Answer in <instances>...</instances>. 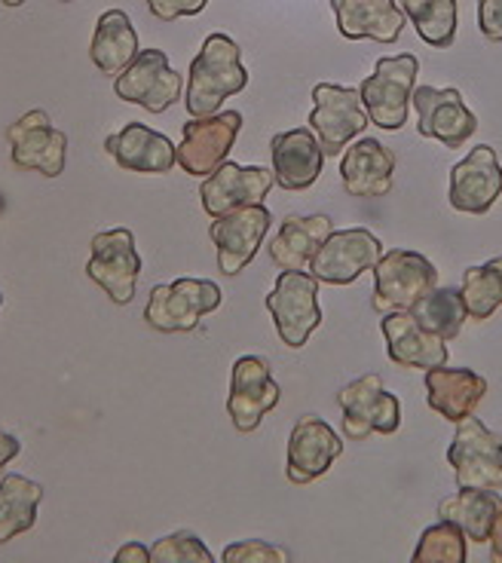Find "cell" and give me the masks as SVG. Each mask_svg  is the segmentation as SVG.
<instances>
[{"label":"cell","instance_id":"1","mask_svg":"<svg viewBox=\"0 0 502 563\" xmlns=\"http://www.w3.org/2000/svg\"><path fill=\"white\" fill-rule=\"evenodd\" d=\"M249 86V70L239 62L237 41L215 31L206 37L199 56L190 62V77H187V113L203 120L221 111L223 99L237 96Z\"/></svg>","mask_w":502,"mask_h":563},{"label":"cell","instance_id":"2","mask_svg":"<svg viewBox=\"0 0 502 563\" xmlns=\"http://www.w3.org/2000/svg\"><path fill=\"white\" fill-rule=\"evenodd\" d=\"M419 62L411 53L402 56H383L374 65V74H368L359 86L368 120L386 132H399L407 123L411 96L417 89Z\"/></svg>","mask_w":502,"mask_h":563},{"label":"cell","instance_id":"3","mask_svg":"<svg viewBox=\"0 0 502 563\" xmlns=\"http://www.w3.org/2000/svg\"><path fill=\"white\" fill-rule=\"evenodd\" d=\"M438 285V269L429 257L411 249H392L374 264V297L371 307L380 316L411 312Z\"/></svg>","mask_w":502,"mask_h":563},{"label":"cell","instance_id":"4","mask_svg":"<svg viewBox=\"0 0 502 563\" xmlns=\"http://www.w3.org/2000/svg\"><path fill=\"white\" fill-rule=\"evenodd\" d=\"M276 334L288 350H304L309 334L321 324L319 279L307 269H282L273 291L266 295Z\"/></svg>","mask_w":502,"mask_h":563},{"label":"cell","instance_id":"5","mask_svg":"<svg viewBox=\"0 0 502 563\" xmlns=\"http://www.w3.org/2000/svg\"><path fill=\"white\" fill-rule=\"evenodd\" d=\"M221 307V288L211 279H184L168 282L151 288L144 322L160 334H178V331H196L203 316H209Z\"/></svg>","mask_w":502,"mask_h":563},{"label":"cell","instance_id":"6","mask_svg":"<svg viewBox=\"0 0 502 563\" xmlns=\"http://www.w3.org/2000/svg\"><path fill=\"white\" fill-rule=\"evenodd\" d=\"M447 465L454 468L457 487L502 490V438L490 432L478 417L457 422L454 441L447 448Z\"/></svg>","mask_w":502,"mask_h":563},{"label":"cell","instance_id":"7","mask_svg":"<svg viewBox=\"0 0 502 563\" xmlns=\"http://www.w3.org/2000/svg\"><path fill=\"white\" fill-rule=\"evenodd\" d=\"M343 408V435L349 441H364L376 435H395L402 426V401L386 393L380 374H364L337 393Z\"/></svg>","mask_w":502,"mask_h":563},{"label":"cell","instance_id":"8","mask_svg":"<svg viewBox=\"0 0 502 563\" xmlns=\"http://www.w3.org/2000/svg\"><path fill=\"white\" fill-rule=\"evenodd\" d=\"M368 126L362 96L352 86L319 84L313 89V113L309 129L316 132L325 156H340L349 147V141L362 135Z\"/></svg>","mask_w":502,"mask_h":563},{"label":"cell","instance_id":"9","mask_svg":"<svg viewBox=\"0 0 502 563\" xmlns=\"http://www.w3.org/2000/svg\"><path fill=\"white\" fill-rule=\"evenodd\" d=\"M86 276L105 288L113 303H132L141 276V254L135 249V233L126 227H113L92 236V257L86 264Z\"/></svg>","mask_w":502,"mask_h":563},{"label":"cell","instance_id":"10","mask_svg":"<svg viewBox=\"0 0 502 563\" xmlns=\"http://www.w3.org/2000/svg\"><path fill=\"white\" fill-rule=\"evenodd\" d=\"M184 80L178 70L168 68V58L163 49H141L135 62L113 77L117 99L139 104L144 111L163 113L175 101L182 99Z\"/></svg>","mask_w":502,"mask_h":563},{"label":"cell","instance_id":"11","mask_svg":"<svg viewBox=\"0 0 502 563\" xmlns=\"http://www.w3.org/2000/svg\"><path fill=\"white\" fill-rule=\"evenodd\" d=\"M13 147V166L25 172H41L43 178H58L68 163V139L53 126L46 111H29L7 129Z\"/></svg>","mask_w":502,"mask_h":563},{"label":"cell","instance_id":"12","mask_svg":"<svg viewBox=\"0 0 502 563\" xmlns=\"http://www.w3.org/2000/svg\"><path fill=\"white\" fill-rule=\"evenodd\" d=\"M239 129H242L239 111H218L215 117H203V120L190 117L182 129L178 166L194 178H209L221 163H227Z\"/></svg>","mask_w":502,"mask_h":563},{"label":"cell","instance_id":"13","mask_svg":"<svg viewBox=\"0 0 502 563\" xmlns=\"http://www.w3.org/2000/svg\"><path fill=\"white\" fill-rule=\"evenodd\" d=\"M380 257H383V242L368 227L335 230L309 261V273L325 285H352L364 269H374Z\"/></svg>","mask_w":502,"mask_h":563},{"label":"cell","instance_id":"14","mask_svg":"<svg viewBox=\"0 0 502 563\" xmlns=\"http://www.w3.org/2000/svg\"><path fill=\"white\" fill-rule=\"evenodd\" d=\"M282 389L270 362L261 355H242L230 374V393H227V410L239 432H254L270 410L280 405Z\"/></svg>","mask_w":502,"mask_h":563},{"label":"cell","instance_id":"15","mask_svg":"<svg viewBox=\"0 0 502 563\" xmlns=\"http://www.w3.org/2000/svg\"><path fill=\"white\" fill-rule=\"evenodd\" d=\"M411 101L417 108L419 135L441 141L447 151L462 147L478 132V117L466 108L460 89H454V86L435 89V86L423 84L414 89Z\"/></svg>","mask_w":502,"mask_h":563},{"label":"cell","instance_id":"16","mask_svg":"<svg viewBox=\"0 0 502 563\" xmlns=\"http://www.w3.org/2000/svg\"><path fill=\"white\" fill-rule=\"evenodd\" d=\"M276 184L273 169L264 166H239V163H221L211 172L209 178H203L199 199L209 218H223L249 206H261L270 187Z\"/></svg>","mask_w":502,"mask_h":563},{"label":"cell","instance_id":"17","mask_svg":"<svg viewBox=\"0 0 502 563\" xmlns=\"http://www.w3.org/2000/svg\"><path fill=\"white\" fill-rule=\"evenodd\" d=\"M502 197V163L490 144H478L472 154L450 169L447 202L466 214H488Z\"/></svg>","mask_w":502,"mask_h":563},{"label":"cell","instance_id":"18","mask_svg":"<svg viewBox=\"0 0 502 563\" xmlns=\"http://www.w3.org/2000/svg\"><path fill=\"white\" fill-rule=\"evenodd\" d=\"M270 227H273V214L270 209H264V202L215 218L209 236L218 249V269L223 276H239L249 267L264 236L270 233Z\"/></svg>","mask_w":502,"mask_h":563},{"label":"cell","instance_id":"19","mask_svg":"<svg viewBox=\"0 0 502 563\" xmlns=\"http://www.w3.org/2000/svg\"><path fill=\"white\" fill-rule=\"evenodd\" d=\"M340 453H343V441L328 422L319 417H301L288 438V465H285L288 481L301 487L313 484L335 465Z\"/></svg>","mask_w":502,"mask_h":563},{"label":"cell","instance_id":"20","mask_svg":"<svg viewBox=\"0 0 502 563\" xmlns=\"http://www.w3.org/2000/svg\"><path fill=\"white\" fill-rule=\"evenodd\" d=\"M105 151L126 172L139 175H168L178 163V147L156 129L144 123H126L120 132L105 139Z\"/></svg>","mask_w":502,"mask_h":563},{"label":"cell","instance_id":"21","mask_svg":"<svg viewBox=\"0 0 502 563\" xmlns=\"http://www.w3.org/2000/svg\"><path fill=\"white\" fill-rule=\"evenodd\" d=\"M380 331L386 338V352L395 365L429 371V367L447 365V358H450L447 340L433 334L429 328H423L414 312H386L380 322Z\"/></svg>","mask_w":502,"mask_h":563},{"label":"cell","instance_id":"22","mask_svg":"<svg viewBox=\"0 0 502 563\" xmlns=\"http://www.w3.org/2000/svg\"><path fill=\"white\" fill-rule=\"evenodd\" d=\"M273 178L282 190H307L319 181L325 166V151L313 129H288L270 141Z\"/></svg>","mask_w":502,"mask_h":563},{"label":"cell","instance_id":"23","mask_svg":"<svg viewBox=\"0 0 502 563\" xmlns=\"http://www.w3.org/2000/svg\"><path fill=\"white\" fill-rule=\"evenodd\" d=\"M331 10L347 41L395 43L405 31V10L395 0H331Z\"/></svg>","mask_w":502,"mask_h":563},{"label":"cell","instance_id":"24","mask_svg":"<svg viewBox=\"0 0 502 563\" xmlns=\"http://www.w3.org/2000/svg\"><path fill=\"white\" fill-rule=\"evenodd\" d=\"M488 395V380L469 367H429L426 371V401L447 422L472 417Z\"/></svg>","mask_w":502,"mask_h":563},{"label":"cell","instance_id":"25","mask_svg":"<svg viewBox=\"0 0 502 563\" xmlns=\"http://www.w3.org/2000/svg\"><path fill=\"white\" fill-rule=\"evenodd\" d=\"M392 175H395V154L376 139H359L356 144H349L340 163V178L349 197H386L392 190Z\"/></svg>","mask_w":502,"mask_h":563},{"label":"cell","instance_id":"26","mask_svg":"<svg viewBox=\"0 0 502 563\" xmlns=\"http://www.w3.org/2000/svg\"><path fill=\"white\" fill-rule=\"evenodd\" d=\"M335 233V221L328 214H288L270 242V257L280 269H309L319 245Z\"/></svg>","mask_w":502,"mask_h":563},{"label":"cell","instance_id":"27","mask_svg":"<svg viewBox=\"0 0 502 563\" xmlns=\"http://www.w3.org/2000/svg\"><path fill=\"white\" fill-rule=\"evenodd\" d=\"M139 34L132 29V19L123 10H108L98 19L96 34L89 43V56L105 77L123 74L139 56Z\"/></svg>","mask_w":502,"mask_h":563},{"label":"cell","instance_id":"28","mask_svg":"<svg viewBox=\"0 0 502 563\" xmlns=\"http://www.w3.org/2000/svg\"><path fill=\"white\" fill-rule=\"evenodd\" d=\"M502 496L500 490H478V487H462L454 496L438 503V518L460 527L466 539L472 542H488L493 521L500 515Z\"/></svg>","mask_w":502,"mask_h":563},{"label":"cell","instance_id":"29","mask_svg":"<svg viewBox=\"0 0 502 563\" xmlns=\"http://www.w3.org/2000/svg\"><path fill=\"white\" fill-rule=\"evenodd\" d=\"M43 487L25 475H7L0 481V545L15 536L29 533L37 523Z\"/></svg>","mask_w":502,"mask_h":563},{"label":"cell","instance_id":"30","mask_svg":"<svg viewBox=\"0 0 502 563\" xmlns=\"http://www.w3.org/2000/svg\"><path fill=\"white\" fill-rule=\"evenodd\" d=\"M419 41L433 49H450L457 41V0H402Z\"/></svg>","mask_w":502,"mask_h":563},{"label":"cell","instance_id":"31","mask_svg":"<svg viewBox=\"0 0 502 563\" xmlns=\"http://www.w3.org/2000/svg\"><path fill=\"white\" fill-rule=\"evenodd\" d=\"M462 303L472 322H484L502 307V257L462 273Z\"/></svg>","mask_w":502,"mask_h":563},{"label":"cell","instance_id":"32","mask_svg":"<svg viewBox=\"0 0 502 563\" xmlns=\"http://www.w3.org/2000/svg\"><path fill=\"white\" fill-rule=\"evenodd\" d=\"M411 312L417 316V322L423 328H429L433 334H438L447 343L460 334L462 322L469 319L460 288H438V285Z\"/></svg>","mask_w":502,"mask_h":563},{"label":"cell","instance_id":"33","mask_svg":"<svg viewBox=\"0 0 502 563\" xmlns=\"http://www.w3.org/2000/svg\"><path fill=\"white\" fill-rule=\"evenodd\" d=\"M414 563H466V533L450 521L426 527L414 549Z\"/></svg>","mask_w":502,"mask_h":563},{"label":"cell","instance_id":"34","mask_svg":"<svg viewBox=\"0 0 502 563\" xmlns=\"http://www.w3.org/2000/svg\"><path fill=\"white\" fill-rule=\"evenodd\" d=\"M151 561L160 563H211V551L203 545V539H196L194 533H187V530H178V533L166 536V539H160L154 549H151Z\"/></svg>","mask_w":502,"mask_h":563},{"label":"cell","instance_id":"35","mask_svg":"<svg viewBox=\"0 0 502 563\" xmlns=\"http://www.w3.org/2000/svg\"><path fill=\"white\" fill-rule=\"evenodd\" d=\"M223 561L230 563H285L288 551L266 545L261 539H245V542H233L223 549Z\"/></svg>","mask_w":502,"mask_h":563},{"label":"cell","instance_id":"36","mask_svg":"<svg viewBox=\"0 0 502 563\" xmlns=\"http://www.w3.org/2000/svg\"><path fill=\"white\" fill-rule=\"evenodd\" d=\"M148 7L160 22H175L184 15L203 13L209 7V0H148Z\"/></svg>","mask_w":502,"mask_h":563},{"label":"cell","instance_id":"37","mask_svg":"<svg viewBox=\"0 0 502 563\" xmlns=\"http://www.w3.org/2000/svg\"><path fill=\"white\" fill-rule=\"evenodd\" d=\"M478 29L490 43H502V0H478Z\"/></svg>","mask_w":502,"mask_h":563},{"label":"cell","instance_id":"38","mask_svg":"<svg viewBox=\"0 0 502 563\" xmlns=\"http://www.w3.org/2000/svg\"><path fill=\"white\" fill-rule=\"evenodd\" d=\"M19 451H22V441L13 432L0 429V475H3L7 463H13L15 456H19Z\"/></svg>","mask_w":502,"mask_h":563},{"label":"cell","instance_id":"39","mask_svg":"<svg viewBox=\"0 0 502 563\" xmlns=\"http://www.w3.org/2000/svg\"><path fill=\"white\" fill-rule=\"evenodd\" d=\"M151 561V549L141 542H126L123 549L113 554V563H148Z\"/></svg>","mask_w":502,"mask_h":563},{"label":"cell","instance_id":"40","mask_svg":"<svg viewBox=\"0 0 502 563\" xmlns=\"http://www.w3.org/2000/svg\"><path fill=\"white\" fill-rule=\"evenodd\" d=\"M490 561L502 563V506L500 515H496V521H493V530H490Z\"/></svg>","mask_w":502,"mask_h":563},{"label":"cell","instance_id":"41","mask_svg":"<svg viewBox=\"0 0 502 563\" xmlns=\"http://www.w3.org/2000/svg\"><path fill=\"white\" fill-rule=\"evenodd\" d=\"M0 3H3V7H22L25 0H0Z\"/></svg>","mask_w":502,"mask_h":563},{"label":"cell","instance_id":"42","mask_svg":"<svg viewBox=\"0 0 502 563\" xmlns=\"http://www.w3.org/2000/svg\"><path fill=\"white\" fill-rule=\"evenodd\" d=\"M0 307H3V295H0Z\"/></svg>","mask_w":502,"mask_h":563},{"label":"cell","instance_id":"43","mask_svg":"<svg viewBox=\"0 0 502 563\" xmlns=\"http://www.w3.org/2000/svg\"><path fill=\"white\" fill-rule=\"evenodd\" d=\"M62 3H70V0H62Z\"/></svg>","mask_w":502,"mask_h":563}]
</instances>
